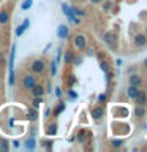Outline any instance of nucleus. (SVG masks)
<instances>
[{
    "label": "nucleus",
    "mask_w": 147,
    "mask_h": 152,
    "mask_svg": "<svg viewBox=\"0 0 147 152\" xmlns=\"http://www.w3.org/2000/svg\"><path fill=\"white\" fill-rule=\"evenodd\" d=\"M49 116H51V109H49V108H47V109H46V111H44V117H49Z\"/></svg>",
    "instance_id": "39"
},
{
    "label": "nucleus",
    "mask_w": 147,
    "mask_h": 152,
    "mask_svg": "<svg viewBox=\"0 0 147 152\" xmlns=\"http://www.w3.org/2000/svg\"><path fill=\"white\" fill-rule=\"evenodd\" d=\"M68 95H70V98H78V94H76V92H74V90L71 89V87L68 89Z\"/></svg>",
    "instance_id": "34"
},
{
    "label": "nucleus",
    "mask_w": 147,
    "mask_h": 152,
    "mask_svg": "<svg viewBox=\"0 0 147 152\" xmlns=\"http://www.w3.org/2000/svg\"><path fill=\"white\" fill-rule=\"evenodd\" d=\"M103 38H104V43H106V45L109 46V48H116V35H114L112 32H106L103 35Z\"/></svg>",
    "instance_id": "11"
},
{
    "label": "nucleus",
    "mask_w": 147,
    "mask_h": 152,
    "mask_svg": "<svg viewBox=\"0 0 147 152\" xmlns=\"http://www.w3.org/2000/svg\"><path fill=\"white\" fill-rule=\"evenodd\" d=\"M32 5H33V0H24L22 5H21V10L22 11H27V10L32 8Z\"/></svg>",
    "instance_id": "24"
},
{
    "label": "nucleus",
    "mask_w": 147,
    "mask_h": 152,
    "mask_svg": "<svg viewBox=\"0 0 147 152\" xmlns=\"http://www.w3.org/2000/svg\"><path fill=\"white\" fill-rule=\"evenodd\" d=\"M28 27H30V19H24V21L21 22V26L16 27V32H14V33H16V37H22L24 32H25Z\"/></svg>",
    "instance_id": "9"
},
{
    "label": "nucleus",
    "mask_w": 147,
    "mask_h": 152,
    "mask_svg": "<svg viewBox=\"0 0 147 152\" xmlns=\"http://www.w3.org/2000/svg\"><path fill=\"white\" fill-rule=\"evenodd\" d=\"M55 73H57V62L51 60V76H55Z\"/></svg>",
    "instance_id": "30"
},
{
    "label": "nucleus",
    "mask_w": 147,
    "mask_h": 152,
    "mask_svg": "<svg viewBox=\"0 0 147 152\" xmlns=\"http://www.w3.org/2000/svg\"><path fill=\"white\" fill-rule=\"evenodd\" d=\"M62 11H63V14L66 18H68V21L70 22H74V24H81V18L78 16H74V13H73V8L70 7V5H66V3H62Z\"/></svg>",
    "instance_id": "4"
},
{
    "label": "nucleus",
    "mask_w": 147,
    "mask_h": 152,
    "mask_svg": "<svg viewBox=\"0 0 147 152\" xmlns=\"http://www.w3.org/2000/svg\"><path fill=\"white\" fill-rule=\"evenodd\" d=\"M103 11L104 13H109L111 11V8H112V0H103Z\"/></svg>",
    "instance_id": "21"
},
{
    "label": "nucleus",
    "mask_w": 147,
    "mask_h": 152,
    "mask_svg": "<svg viewBox=\"0 0 147 152\" xmlns=\"http://www.w3.org/2000/svg\"><path fill=\"white\" fill-rule=\"evenodd\" d=\"M101 2H103V0H90V3H93V5H100Z\"/></svg>",
    "instance_id": "38"
},
{
    "label": "nucleus",
    "mask_w": 147,
    "mask_h": 152,
    "mask_svg": "<svg viewBox=\"0 0 147 152\" xmlns=\"http://www.w3.org/2000/svg\"><path fill=\"white\" fill-rule=\"evenodd\" d=\"M142 83H144V79H142V76H141L139 73H130V76H128V84L141 87Z\"/></svg>",
    "instance_id": "7"
},
{
    "label": "nucleus",
    "mask_w": 147,
    "mask_h": 152,
    "mask_svg": "<svg viewBox=\"0 0 147 152\" xmlns=\"http://www.w3.org/2000/svg\"><path fill=\"white\" fill-rule=\"evenodd\" d=\"M111 144H112V147L119 149V147H122V146H123V140H112V141H111Z\"/></svg>",
    "instance_id": "28"
},
{
    "label": "nucleus",
    "mask_w": 147,
    "mask_h": 152,
    "mask_svg": "<svg viewBox=\"0 0 147 152\" xmlns=\"http://www.w3.org/2000/svg\"><path fill=\"white\" fill-rule=\"evenodd\" d=\"M73 51L71 49H66V52H65V56H63V60H65V64H71V60H73Z\"/></svg>",
    "instance_id": "22"
},
{
    "label": "nucleus",
    "mask_w": 147,
    "mask_h": 152,
    "mask_svg": "<svg viewBox=\"0 0 147 152\" xmlns=\"http://www.w3.org/2000/svg\"><path fill=\"white\" fill-rule=\"evenodd\" d=\"M146 113H147V108L144 106V104H136L135 111H133V114H135L136 119H142V117L146 116Z\"/></svg>",
    "instance_id": "14"
},
{
    "label": "nucleus",
    "mask_w": 147,
    "mask_h": 152,
    "mask_svg": "<svg viewBox=\"0 0 147 152\" xmlns=\"http://www.w3.org/2000/svg\"><path fill=\"white\" fill-rule=\"evenodd\" d=\"M92 119L93 121H101V117H103V114H104V109H103V106H95V108H92Z\"/></svg>",
    "instance_id": "13"
},
{
    "label": "nucleus",
    "mask_w": 147,
    "mask_h": 152,
    "mask_svg": "<svg viewBox=\"0 0 147 152\" xmlns=\"http://www.w3.org/2000/svg\"><path fill=\"white\" fill-rule=\"evenodd\" d=\"M14 56H16V45L11 46V54H9V60H8V68H9V79H8V84L14 86Z\"/></svg>",
    "instance_id": "2"
},
{
    "label": "nucleus",
    "mask_w": 147,
    "mask_h": 152,
    "mask_svg": "<svg viewBox=\"0 0 147 152\" xmlns=\"http://www.w3.org/2000/svg\"><path fill=\"white\" fill-rule=\"evenodd\" d=\"M30 70H32V73H35V75H43L46 71V62H44V59H35L30 64Z\"/></svg>",
    "instance_id": "3"
},
{
    "label": "nucleus",
    "mask_w": 147,
    "mask_h": 152,
    "mask_svg": "<svg viewBox=\"0 0 147 152\" xmlns=\"http://www.w3.org/2000/svg\"><path fill=\"white\" fill-rule=\"evenodd\" d=\"M76 83V75H70V78H68V86L70 87H73Z\"/></svg>",
    "instance_id": "33"
},
{
    "label": "nucleus",
    "mask_w": 147,
    "mask_h": 152,
    "mask_svg": "<svg viewBox=\"0 0 147 152\" xmlns=\"http://www.w3.org/2000/svg\"><path fill=\"white\" fill-rule=\"evenodd\" d=\"M73 8V13H74V16H78V18H82L84 14H85V11L84 10H81V8H78V7H71Z\"/></svg>",
    "instance_id": "27"
},
{
    "label": "nucleus",
    "mask_w": 147,
    "mask_h": 152,
    "mask_svg": "<svg viewBox=\"0 0 147 152\" xmlns=\"http://www.w3.org/2000/svg\"><path fill=\"white\" fill-rule=\"evenodd\" d=\"M100 68L106 73V71H109V64H108L106 60H101V62H100Z\"/></svg>",
    "instance_id": "31"
},
{
    "label": "nucleus",
    "mask_w": 147,
    "mask_h": 152,
    "mask_svg": "<svg viewBox=\"0 0 147 152\" xmlns=\"http://www.w3.org/2000/svg\"><path fill=\"white\" fill-rule=\"evenodd\" d=\"M19 146H21V142H19L17 140H16V141H13V147H16V149H17Z\"/></svg>",
    "instance_id": "37"
},
{
    "label": "nucleus",
    "mask_w": 147,
    "mask_h": 152,
    "mask_svg": "<svg viewBox=\"0 0 147 152\" xmlns=\"http://www.w3.org/2000/svg\"><path fill=\"white\" fill-rule=\"evenodd\" d=\"M87 136H89V133H87V132L81 130V132L78 133V141H81V142H84L85 140H87Z\"/></svg>",
    "instance_id": "26"
},
{
    "label": "nucleus",
    "mask_w": 147,
    "mask_h": 152,
    "mask_svg": "<svg viewBox=\"0 0 147 152\" xmlns=\"http://www.w3.org/2000/svg\"><path fill=\"white\" fill-rule=\"evenodd\" d=\"M138 92H139V87H138V86L128 84V89H127V97H128V98H130V100H135L136 95H138Z\"/></svg>",
    "instance_id": "15"
},
{
    "label": "nucleus",
    "mask_w": 147,
    "mask_h": 152,
    "mask_svg": "<svg viewBox=\"0 0 147 152\" xmlns=\"http://www.w3.org/2000/svg\"><path fill=\"white\" fill-rule=\"evenodd\" d=\"M97 100H98V103H100V104H103V103H106V100H108V97H106V94H100Z\"/></svg>",
    "instance_id": "32"
},
{
    "label": "nucleus",
    "mask_w": 147,
    "mask_h": 152,
    "mask_svg": "<svg viewBox=\"0 0 147 152\" xmlns=\"http://www.w3.org/2000/svg\"><path fill=\"white\" fill-rule=\"evenodd\" d=\"M55 97H57V98L62 97V89H60V87H55Z\"/></svg>",
    "instance_id": "35"
},
{
    "label": "nucleus",
    "mask_w": 147,
    "mask_h": 152,
    "mask_svg": "<svg viewBox=\"0 0 147 152\" xmlns=\"http://www.w3.org/2000/svg\"><path fill=\"white\" fill-rule=\"evenodd\" d=\"M82 62H84V57L82 56H73L71 64H73L74 66H79V65H82Z\"/></svg>",
    "instance_id": "23"
},
{
    "label": "nucleus",
    "mask_w": 147,
    "mask_h": 152,
    "mask_svg": "<svg viewBox=\"0 0 147 152\" xmlns=\"http://www.w3.org/2000/svg\"><path fill=\"white\" fill-rule=\"evenodd\" d=\"M144 33H146V37H147V28H146V32H144Z\"/></svg>",
    "instance_id": "41"
},
{
    "label": "nucleus",
    "mask_w": 147,
    "mask_h": 152,
    "mask_svg": "<svg viewBox=\"0 0 147 152\" xmlns=\"http://www.w3.org/2000/svg\"><path fill=\"white\" fill-rule=\"evenodd\" d=\"M30 92H32L33 97H43V95L46 94V89H44V86H43V84H35L30 89Z\"/></svg>",
    "instance_id": "10"
},
{
    "label": "nucleus",
    "mask_w": 147,
    "mask_h": 152,
    "mask_svg": "<svg viewBox=\"0 0 147 152\" xmlns=\"http://www.w3.org/2000/svg\"><path fill=\"white\" fill-rule=\"evenodd\" d=\"M9 21V11L8 10H0V24L5 26V24H8Z\"/></svg>",
    "instance_id": "18"
},
{
    "label": "nucleus",
    "mask_w": 147,
    "mask_h": 152,
    "mask_svg": "<svg viewBox=\"0 0 147 152\" xmlns=\"http://www.w3.org/2000/svg\"><path fill=\"white\" fill-rule=\"evenodd\" d=\"M24 144H25V147L28 151H33L36 147V142H35V138H28V140H25V142H24Z\"/></svg>",
    "instance_id": "20"
},
{
    "label": "nucleus",
    "mask_w": 147,
    "mask_h": 152,
    "mask_svg": "<svg viewBox=\"0 0 147 152\" xmlns=\"http://www.w3.org/2000/svg\"><path fill=\"white\" fill-rule=\"evenodd\" d=\"M0 149L2 151H9V144L7 140H0Z\"/></svg>",
    "instance_id": "29"
},
{
    "label": "nucleus",
    "mask_w": 147,
    "mask_h": 152,
    "mask_svg": "<svg viewBox=\"0 0 147 152\" xmlns=\"http://www.w3.org/2000/svg\"><path fill=\"white\" fill-rule=\"evenodd\" d=\"M71 41H73V48L76 51H84L87 48V37L84 33H74Z\"/></svg>",
    "instance_id": "1"
},
{
    "label": "nucleus",
    "mask_w": 147,
    "mask_h": 152,
    "mask_svg": "<svg viewBox=\"0 0 147 152\" xmlns=\"http://www.w3.org/2000/svg\"><path fill=\"white\" fill-rule=\"evenodd\" d=\"M57 37H59L60 40H68V38H70V28H68V26L60 24V26L57 27Z\"/></svg>",
    "instance_id": "8"
},
{
    "label": "nucleus",
    "mask_w": 147,
    "mask_h": 152,
    "mask_svg": "<svg viewBox=\"0 0 147 152\" xmlns=\"http://www.w3.org/2000/svg\"><path fill=\"white\" fill-rule=\"evenodd\" d=\"M135 103H136V104H144V106H147V92H146V90H141V89H139V92H138L136 98H135Z\"/></svg>",
    "instance_id": "12"
},
{
    "label": "nucleus",
    "mask_w": 147,
    "mask_h": 152,
    "mask_svg": "<svg viewBox=\"0 0 147 152\" xmlns=\"http://www.w3.org/2000/svg\"><path fill=\"white\" fill-rule=\"evenodd\" d=\"M73 2H79V0H73Z\"/></svg>",
    "instance_id": "42"
},
{
    "label": "nucleus",
    "mask_w": 147,
    "mask_h": 152,
    "mask_svg": "<svg viewBox=\"0 0 147 152\" xmlns=\"http://www.w3.org/2000/svg\"><path fill=\"white\" fill-rule=\"evenodd\" d=\"M65 108H66V103L65 102H60L59 104H57V108L54 109V116H59V114H62L65 111Z\"/></svg>",
    "instance_id": "19"
},
{
    "label": "nucleus",
    "mask_w": 147,
    "mask_h": 152,
    "mask_svg": "<svg viewBox=\"0 0 147 152\" xmlns=\"http://www.w3.org/2000/svg\"><path fill=\"white\" fill-rule=\"evenodd\" d=\"M27 119L30 122H36L38 121V109L36 108H28V111H27Z\"/></svg>",
    "instance_id": "16"
},
{
    "label": "nucleus",
    "mask_w": 147,
    "mask_h": 152,
    "mask_svg": "<svg viewBox=\"0 0 147 152\" xmlns=\"http://www.w3.org/2000/svg\"><path fill=\"white\" fill-rule=\"evenodd\" d=\"M57 122H51V124H47V128H46V135L47 136H55L57 135Z\"/></svg>",
    "instance_id": "17"
},
{
    "label": "nucleus",
    "mask_w": 147,
    "mask_h": 152,
    "mask_svg": "<svg viewBox=\"0 0 147 152\" xmlns=\"http://www.w3.org/2000/svg\"><path fill=\"white\" fill-rule=\"evenodd\" d=\"M35 84H36V75H35V73H27V75L22 78V89L30 90Z\"/></svg>",
    "instance_id": "5"
},
{
    "label": "nucleus",
    "mask_w": 147,
    "mask_h": 152,
    "mask_svg": "<svg viewBox=\"0 0 147 152\" xmlns=\"http://www.w3.org/2000/svg\"><path fill=\"white\" fill-rule=\"evenodd\" d=\"M2 64H5V56L0 52V66H2Z\"/></svg>",
    "instance_id": "36"
},
{
    "label": "nucleus",
    "mask_w": 147,
    "mask_h": 152,
    "mask_svg": "<svg viewBox=\"0 0 147 152\" xmlns=\"http://www.w3.org/2000/svg\"><path fill=\"white\" fill-rule=\"evenodd\" d=\"M41 103H43V97H33V100H32V106L33 108H40L41 106Z\"/></svg>",
    "instance_id": "25"
},
{
    "label": "nucleus",
    "mask_w": 147,
    "mask_h": 152,
    "mask_svg": "<svg viewBox=\"0 0 147 152\" xmlns=\"http://www.w3.org/2000/svg\"><path fill=\"white\" fill-rule=\"evenodd\" d=\"M133 45L136 48H146L147 46V37L146 33H136L135 37H133Z\"/></svg>",
    "instance_id": "6"
},
{
    "label": "nucleus",
    "mask_w": 147,
    "mask_h": 152,
    "mask_svg": "<svg viewBox=\"0 0 147 152\" xmlns=\"http://www.w3.org/2000/svg\"><path fill=\"white\" fill-rule=\"evenodd\" d=\"M142 66H144V68H147V59H144V62H142Z\"/></svg>",
    "instance_id": "40"
}]
</instances>
